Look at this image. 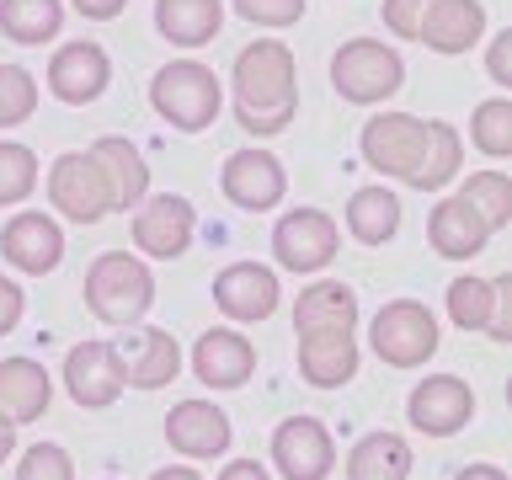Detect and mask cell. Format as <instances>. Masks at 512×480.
<instances>
[{
  "mask_svg": "<svg viewBox=\"0 0 512 480\" xmlns=\"http://www.w3.org/2000/svg\"><path fill=\"white\" fill-rule=\"evenodd\" d=\"M235 86V123L246 128L251 139H272L283 128H294L299 118V64L288 43H246L235 54L230 70Z\"/></svg>",
  "mask_w": 512,
  "mask_h": 480,
  "instance_id": "6da1fadb",
  "label": "cell"
},
{
  "mask_svg": "<svg viewBox=\"0 0 512 480\" xmlns=\"http://www.w3.org/2000/svg\"><path fill=\"white\" fill-rule=\"evenodd\" d=\"M150 107L182 134H203L224 107V86L203 59H171L150 80Z\"/></svg>",
  "mask_w": 512,
  "mask_h": 480,
  "instance_id": "7a4b0ae2",
  "label": "cell"
},
{
  "mask_svg": "<svg viewBox=\"0 0 512 480\" xmlns=\"http://www.w3.org/2000/svg\"><path fill=\"white\" fill-rule=\"evenodd\" d=\"M155 304V278L139 256L128 251H102L86 267V310L107 326H134Z\"/></svg>",
  "mask_w": 512,
  "mask_h": 480,
  "instance_id": "3957f363",
  "label": "cell"
},
{
  "mask_svg": "<svg viewBox=\"0 0 512 480\" xmlns=\"http://www.w3.org/2000/svg\"><path fill=\"white\" fill-rule=\"evenodd\" d=\"M331 86L342 102H358V107L390 102L406 86V59L379 38H352L331 54Z\"/></svg>",
  "mask_w": 512,
  "mask_h": 480,
  "instance_id": "277c9868",
  "label": "cell"
},
{
  "mask_svg": "<svg viewBox=\"0 0 512 480\" xmlns=\"http://www.w3.org/2000/svg\"><path fill=\"white\" fill-rule=\"evenodd\" d=\"M368 342H374L379 363L390 368H422L432 352H438V320L422 299H390L368 326Z\"/></svg>",
  "mask_w": 512,
  "mask_h": 480,
  "instance_id": "5b68a950",
  "label": "cell"
},
{
  "mask_svg": "<svg viewBox=\"0 0 512 480\" xmlns=\"http://www.w3.org/2000/svg\"><path fill=\"white\" fill-rule=\"evenodd\" d=\"M48 203H54V214L75 219V224H96L112 214V182L96 166L91 150H70L54 160V171H48Z\"/></svg>",
  "mask_w": 512,
  "mask_h": 480,
  "instance_id": "8992f818",
  "label": "cell"
},
{
  "mask_svg": "<svg viewBox=\"0 0 512 480\" xmlns=\"http://www.w3.org/2000/svg\"><path fill=\"white\" fill-rule=\"evenodd\" d=\"M422 150H427V123L411 118V112H379V118H368L363 134H358V155L368 160V171L400 176V182L416 171Z\"/></svg>",
  "mask_w": 512,
  "mask_h": 480,
  "instance_id": "52a82bcc",
  "label": "cell"
},
{
  "mask_svg": "<svg viewBox=\"0 0 512 480\" xmlns=\"http://www.w3.org/2000/svg\"><path fill=\"white\" fill-rule=\"evenodd\" d=\"M336 246H342V230H336L331 214L320 208H294L272 224V256L288 267V272H320L331 267Z\"/></svg>",
  "mask_w": 512,
  "mask_h": 480,
  "instance_id": "ba28073f",
  "label": "cell"
},
{
  "mask_svg": "<svg viewBox=\"0 0 512 480\" xmlns=\"http://www.w3.org/2000/svg\"><path fill=\"white\" fill-rule=\"evenodd\" d=\"M272 470L283 480H331L336 443H331L326 422H315V416L278 422V432H272Z\"/></svg>",
  "mask_w": 512,
  "mask_h": 480,
  "instance_id": "9c48e42d",
  "label": "cell"
},
{
  "mask_svg": "<svg viewBox=\"0 0 512 480\" xmlns=\"http://www.w3.org/2000/svg\"><path fill=\"white\" fill-rule=\"evenodd\" d=\"M219 187H224V198H230L235 208H246V214H267V208L283 203L288 171H283L278 155H267V150H256V144H251V150H235L230 160H224Z\"/></svg>",
  "mask_w": 512,
  "mask_h": 480,
  "instance_id": "30bf717a",
  "label": "cell"
},
{
  "mask_svg": "<svg viewBox=\"0 0 512 480\" xmlns=\"http://www.w3.org/2000/svg\"><path fill=\"white\" fill-rule=\"evenodd\" d=\"M64 390H70V400L86 411L112 406V400L128 390L118 347L112 342H75L70 358H64Z\"/></svg>",
  "mask_w": 512,
  "mask_h": 480,
  "instance_id": "8fae6325",
  "label": "cell"
},
{
  "mask_svg": "<svg viewBox=\"0 0 512 480\" xmlns=\"http://www.w3.org/2000/svg\"><path fill=\"white\" fill-rule=\"evenodd\" d=\"M192 230H198V214H192L187 198L176 192H160V198H144L134 208V246L155 262H176L192 246Z\"/></svg>",
  "mask_w": 512,
  "mask_h": 480,
  "instance_id": "7c38bea8",
  "label": "cell"
},
{
  "mask_svg": "<svg viewBox=\"0 0 512 480\" xmlns=\"http://www.w3.org/2000/svg\"><path fill=\"white\" fill-rule=\"evenodd\" d=\"M406 416H411L416 432H427V438H454V432L475 416V390L459 374H432L411 390Z\"/></svg>",
  "mask_w": 512,
  "mask_h": 480,
  "instance_id": "4fadbf2b",
  "label": "cell"
},
{
  "mask_svg": "<svg viewBox=\"0 0 512 480\" xmlns=\"http://www.w3.org/2000/svg\"><path fill=\"white\" fill-rule=\"evenodd\" d=\"M107 80H112V59H107L102 43L80 38V43L54 48V59H48V91H54L64 107L96 102V96L107 91Z\"/></svg>",
  "mask_w": 512,
  "mask_h": 480,
  "instance_id": "5bb4252c",
  "label": "cell"
},
{
  "mask_svg": "<svg viewBox=\"0 0 512 480\" xmlns=\"http://www.w3.org/2000/svg\"><path fill=\"white\" fill-rule=\"evenodd\" d=\"M0 256L27 278H43L64 262V230L48 214H11L0 230Z\"/></svg>",
  "mask_w": 512,
  "mask_h": 480,
  "instance_id": "9a60e30c",
  "label": "cell"
},
{
  "mask_svg": "<svg viewBox=\"0 0 512 480\" xmlns=\"http://www.w3.org/2000/svg\"><path fill=\"white\" fill-rule=\"evenodd\" d=\"M278 272L262 262H230L214 278V304L230 320H267L278 310Z\"/></svg>",
  "mask_w": 512,
  "mask_h": 480,
  "instance_id": "2e32d148",
  "label": "cell"
},
{
  "mask_svg": "<svg viewBox=\"0 0 512 480\" xmlns=\"http://www.w3.org/2000/svg\"><path fill=\"white\" fill-rule=\"evenodd\" d=\"M192 374L208 390H240L251 374H256V347L246 342L240 331H203L192 342Z\"/></svg>",
  "mask_w": 512,
  "mask_h": 480,
  "instance_id": "e0dca14e",
  "label": "cell"
},
{
  "mask_svg": "<svg viewBox=\"0 0 512 480\" xmlns=\"http://www.w3.org/2000/svg\"><path fill=\"white\" fill-rule=\"evenodd\" d=\"M166 443L182 459H214L230 448V416L214 400H176L166 416Z\"/></svg>",
  "mask_w": 512,
  "mask_h": 480,
  "instance_id": "ac0fdd59",
  "label": "cell"
},
{
  "mask_svg": "<svg viewBox=\"0 0 512 480\" xmlns=\"http://www.w3.org/2000/svg\"><path fill=\"white\" fill-rule=\"evenodd\" d=\"M486 32V6L480 0H432L427 16L416 22V43H427L432 54H464Z\"/></svg>",
  "mask_w": 512,
  "mask_h": 480,
  "instance_id": "d6986e66",
  "label": "cell"
},
{
  "mask_svg": "<svg viewBox=\"0 0 512 480\" xmlns=\"http://www.w3.org/2000/svg\"><path fill=\"white\" fill-rule=\"evenodd\" d=\"M299 374L315 390H336L358 374V336L352 331H304L299 336Z\"/></svg>",
  "mask_w": 512,
  "mask_h": 480,
  "instance_id": "ffe728a7",
  "label": "cell"
},
{
  "mask_svg": "<svg viewBox=\"0 0 512 480\" xmlns=\"http://www.w3.org/2000/svg\"><path fill=\"white\" fill-rule=\"evenodd\" d=\"M427 240H432L438 256H448V262H475V256L486 251V240H491V224L480 219L464 198H443L427 219Z\"/></svg>",
  "mask_w": 512,
  "mask_h": 480,
  "instance_id": "44dd1931",
  "label": "cell"
},
{
  "mask_svg": "<svg viewBox=\"0 0 512 480\" xmlns=\"http://www.w3.org/2000/svg\"><path fill=\"white\" fill-rule=\"evenodd\" d=\"M54 400V379L38 358H0V416L6 422H38Z\"/></svg>",
  "mask_w": 512,
  "mask_h": 480,
  "instance_id": "7402d4cb",
  "label": "cell"
},
{
  "mask_svg": "<svg viewBox=\"0 0 512 480\" xmlns=\"http://www.w3.org/2000/svg\"><path fill=\"white\" fill-rule=\"evenodd\" d=\"M358 294L336 278H320L310 283L304 294L294 299V336L304 331H358Z\"/></svg>",
  "mask_w": 512,
  "mask_h": 480,
  "instance_id": "603a6c76",
  "label": "cell"
},
{
  "mask_svg": "<svg viewBox=\"0 0 512 480\" xmlns=\"http://www.w3.org/2000/svg\"><path fill=\"white\" fill-rule=\"evenodd\" d=\"M118 358H123V379L134 384V390H160V384H171L176 368H182V347H176L171 331L150 326L128 347H118Z\"/></svg>",
  "mask_w": 512,
  "mask_h": 480,
  "instance_id": "cb8c5ba5",
  "label": "cell"
},
{
  "mask_svg": "<svg viewBox=\"0 0 512 480\" xmlns=\"http://www.w3.org/2000/svg\"><path fill=\"white\" fill-rule=\"evenodd\" d=\"M91 155H96V166H102L107 182H112V208L134 214V208L150 198V166H144V155H139L128 139H118V134L96 139Z\"/></svg>",
  "mask_w": 512,
  "mask_h": 480,
  "instance_id": "d4e9b609",
  "label": "cell"
},
{
  "mask_svg": "<svg viewBox=\"0 0 512 480\" xmlns=\"http://www.w3.org/2000/svg\"><path fill=\"white\" fill-rule=\"evenodd\" d=\"M155 27L176 48H203L224 27V0H155Z\"/></svg>",
  "mask_w": 512,
  "mask_h": 480,
  "instance_id": "484cf974",
  "label": "cell"
},
{
  "mask_svg": "<svg viewBox=\"0 0 512 480\" xmlns=\"http://www.w3.org/2000/svg\"><path fill=\"white\" fill-rule=\"evenodd\" d=\"M347 480H411V443L400 432H368L347 454Z\"/></svg>",
  "mask_w": 512,
  "mask_h": 480,
  "instance_id": "4316f807",
  "label": "cell"
},
{
  "mask_svg": "<svg viewBox=\"0 0 512 480\" xmlns=\"http://www.w3.org/2000/svg\"><path fill=\"white\" fill-rule=\"evenodd\" d=\"M347 230L358 246H384V240H395L400 230V198L390 187H358L347 198Z\"/></svg>",
  "mask_w": 512,
  "mask_h": 480,
  "instance_id": "83f0119b",
  "label": "cell"
},
{
  "mask_svg": "<svg viewBox=\"0 0 512 480\" xmlns=\"http://www.w3.org/2000/svg\"><path fill=\"white\" fill-rule=\"evenodd\" d=\"M459 160H464V144H459V128L454 123H427V150L416 160V171L406 176V187L416 192H438L459 176Z\"/></svg>",
  "mask_w": 512,
  "mask_h": 480,
  "instance_id": "f1b7e54d",
  "label": "cell"
},
{
  "mask_svg": "<svg viewBox=\"0 0 512 480\" xmlns=\"http://www.w3.org/2000/svg\"><path fill=\"white\" fill-rule=\"evenodd\" d=\"M64 27V6L59 0H0V32L22 48H43L54 43Z\"/></svg>",
  "mask_w": 512,
  "mask_h": 480,
  "instance_id": "f546056e",
  "label": "cell"
},
{
  "mask_svg": "<svg viewBox=\"0 0 512 480\" xmlns=\"http://www.w3.org/2000/svg\"><path fill=\"white\" fill-rule=\"evenodd\" d=\"M459 198L491 224V235L507 230V219H512V182H507V171H475L470 182L459 187Z\"/></svg>",
  "mask_w": 512,
  "mask_h": 480,
  "instance_id": "4dcf8cb0",
  "label": "cell"
},
{
  "mask_svg": "<svg viewBox=\"0 0 512 480\" xmlns=\"http://www.w3.org/2000/svg\"><path fill=\"white\" fill-rule=\"evenodd\" d=\"M470 144L491 160L512 155V102L507 96H491V102H480L470 112Z\"/></svg>",
  "mask_w": 512,
  "mask_h": 480,
  "instance_id": "1f68e13d",
  "label": "cell"
},
{
  "mask_svg": "<svg viewBox=\"0 0 512 480\" xmlns=\"http://www.w3.org/2000/svg\"><path fill=\"white\" fill-rule=\"evenodd\" d=\"M491 304H496V288L486 278H475V272L448 283V320H454L459 331H486Z\"/></svg>",
  "mask_w": 512,
  "mask_h": 480,
  "instance_id": "d6a6232c",
  "label": "cell"
},
{
  "mask_svg": "<svg viewBox=\"0 0 512 480\" xmlns=\"http://www.w3.org/2000/svg\"><path fill=\"white\" fill-rule=\"evenodd\" d=\"M38 187V155L16 139H0V208H16Z\"/></svg>",
  "mask_w": 512,
  "mask_h": 480,
  "instance_id": "836d02e7",
  "label": "cell"
},
{
  "mask_svg": "<svg viewBox=\"0 0 512 480\" xmlns=\"http://www.w3.org/2000/svg\"><path fill=\"white\" fill-rule=\"evenodd\" d=\"M38 112V80L22 64H0V128H16Z\"/></svg>",
  "mask_w": 512,
  "mask_h": 480,
  "instance_id": "e575fe53",
  "label": "cell"
},
{
  "mask_svg": "<svg viewBox=\"0 0 512 480\" xmlns=\"http://www.w3.org/2000/svg\"><path fill=\"white\" fill-rule=\"evenodd\" d=\"M16 480H75V464L59 443H32L16 459Z\"/></svg>",
  "mask_w": 512,
  "mask_h": 480,
  "instance_id": "d590c367",
  "label": "cell"
},
{
  "mask_svg": "<svg viewBox=\"0 0 512 480\" xmlns=\"http://www.w3.org/2000/svg\"><path fill=\"white\" fill-rule=\"evenodd\" d=\"M230 6L256 27H294L304 16V0H230Z\"/></svg>",
  "mask_w": 512,
  "mask_h": 480,
  "instance_id": "8d00e7d4",
  "label": "cell"
},
{
  "mask_svg": "<svg viewBox=\"0 0 512 480\" xmlns=\"http://www.w3.org/2000/svg\"><path fill=\"white\" fill-rule=\"evenodd\" d=\"M427 6L432 0H384V27L395 32V38H416V22L427 16Z\"/></svg>",
  "mask_w": 512,
  "mask_h": 480,
  "instance_id": "74e56055",
  "label": "cell"
},
{
  "mask_svg": "<svg viewBox=\"0 0 512 480\" xmlns=\"http://www.w3.org/2000/svg\"><path fill=\"white\" fill-rule=\"evenodd\" d=\"M491 288H496V304H491L486 331H491V342H512V272L491 278Z\"/></svg>",
  "mask_w": 512,
  "mask_h": 480,
  "instance_id": "f35d334b",
  "label": "cell"
},
{
  "mask_svg": "<svg viewBox=\"0 0 512 480\" xmlns=\"http://www.w3.org/2000/svg\"><path fill=\"white\" fill-rule=\"evenodd\" d=\"M486 70H491L496 86H512V27L491 38V48H486Z\"/></svg>",
  "mask_w": 512,
  "mask_h": 480,
  "instance_id": "ab89813d",
  "label": "cell"
},
{
  "mask_svg": "<svg viewBox=\"0 0 512 480\" xmlns=\"http://www.w3.org/2000/svg\"><path fill=\"white\" fill-rule=\"evenodd\" d=\"M22 310H27L22 288H16L11 278H0V336H11L16 326H22Z\"/></svg>",
  "mask_w": 512,
  "mask_h": 480,
  "instance_id": "60d3db41",
  "label": "cell"
},
{
  "mask_svg": "<svg viewBox=\"0 0 512 480\" xmlns=\"http://www.w3.org/2000/svg\"><path fill=\"white\" fill-rule=\"evenodd\" d=\"M128 0H75V11L86 16V22H112V16H123Z\"/></svg>",
  "mask_w": 512,
  "mask_h": 480,
  "instance_id": "b9f144b4",
  "label": "cell"
},
{
  "mask_svg": "<svg viewBox=\"0 0 512 480\" xmlns=\"http://www.w3.org/2000/svg\"><path fill=\"white\" fill-rule=\"evenodd\" d=\"M219 480H272V475L256 459H235V464H224V470H219Z\"/></svg>",
  "mask_w": 512,
  "mask_h": 480,
  "instance_id": "7bdbcfd3",
  "label": "cell"
},
{
  "mask_svg": "<svg viewBox=\"0 0 512 480\" xmlns=\"http://www.w3.org/2000/svg\"><path fill=\"white\" fill-rule=\"evenodd\" d=\"M454 480H507V470H496V464H464Z\"/></svg>",
  "mask_w": 512,
  "mask_h": 480,
  "instance_id": "ee69618b",
  "label": "cell"
},
{
  "mask_svg": "<svg viewBox=\"0 0 512 480\" xmlns=\"http://www.w3.org/2000/svg\"><path fill=\"white\" fill-rule=\"evenodd\" d=\"M16 454V422H6V416H0V464H6Z\"/></svg>",
  "mask_w": 512,
  "mask_h": 480,
  "instance_id": "f6af8a7d",
  "label": "cell"
},
{
  "mask_svg": "<svg viewBox=\"0 0 512 480\" xmlns=\"http://www.w3.org/2000/svg\"><path fill=\"white\" fill-rule=\"evenodd\" d=\"M150 480H203L198 470H187V464H166V470H155Z\"/></svg>",
  "mask_w": 512,
  "mask_h": 480,
  "instance_id": "bcb514c9",
  "label": "cell"
}]
</instances>
